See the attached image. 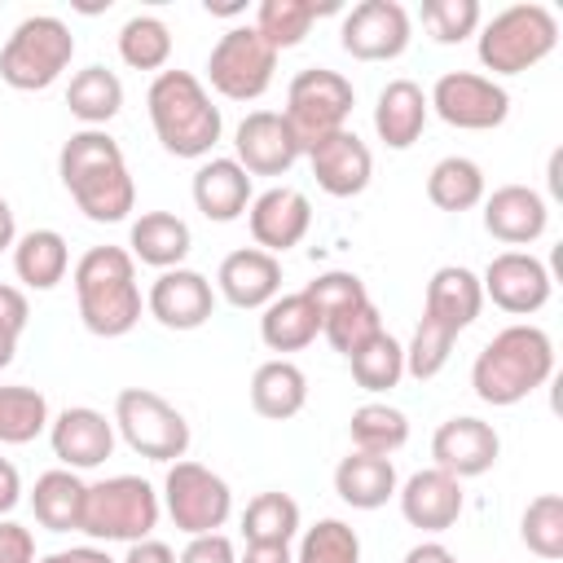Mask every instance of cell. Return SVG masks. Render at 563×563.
Instances as JSON below:
<instances>
[{
    "mask_svg": "<svg viewBox=\"0 0 563 563\" xmlns=\"http://www.w3.org/2000/svg\"><path fill=\"white\" fill-rule=\"evenodd\" d=\"M57 176H62L66 194L75 198V207L92 224H119L136 207L132 172L123 163L119 141L106 128H79V132H70L66 145H62V154H57Z\"/></svg>",
    "mask_w": 563,
    "mask_h": 563,
    "instance_id": "obj_1",
    "label": "cell"
},
{
    "mask_svg": "<svg viewBox=\"0 0 563 563\" xmlns=\"http://www.w3.org/2000/svg\"><path fill=\"white\" fill-rule=\"evenodd\" d=\"M554 374V343L541 325L532 321H519V325H506L497 330L475 365H471V387L484 405L493 409H510L519 400H528L537 387H545Z\"/></svg>",
    "mask_w": 563,
    "mask_h": 563,
    "instance_id": "obj_2",
    "label": "cell"
},
{
    "mask_svg": "<svg viewBox=\"0 0 563 563\" xmlns=\"http://www.w3.org/2000/svg\"><path fill=\"white\" fill-rule=\"evenodd\" d=\"M70 277H75L79 321L88 334L123 339L136 330L145 299L136 286V260L123 246H88Z\"/></svg>",
    "mask_w": 563,
    "mask_h": 563,
    "instance_id": "obj_3",
    "label": "cell"
},
{
    "mask_svg": "<svg viewBox=\"0 0 563 563\" xmlns=\"http://www.w3.org/2000/svg\"><path fill=\"white\" fill-rule=\"evenodd\" d=\"M145 110H150L158 145L176 158H198V163L211 158L224 132L220 106L211 101L207 84L194 70H158L145 92Z\"/></svg>",
    "mask_w": 563,
    "mask_h": 563,
    "instance_id": "obj_4",
    "label": "cell"
},
{
    "mask_svg": "<svg viewBox=\"0 0 563 563\" xmlns=\"http://www.w3.org/2000/svg\"><path fill=\"white\" fill-rule=\"evenodd\" d=\"M554 48H559V18H554V9H545L537 0L493 13L479 26V44H475L479 66L493 75H523L537 62H545Z\"/></svg>",
    "mask_w": 563,
    "mask_h": 563,
    "instance_id": "obj_5",
    "label": "cell"
},
{
    "mask_svg": "<svg viewBox=\"0 0 563 563\" xmlns=\"http://www.w3.org/2000/svg\"><path fill=\"white\" fill-rule=\"evenodd\" d=\"M158 515H163V497L154 493L150 479L141 475H110V479H97L88 484L84 493V519H79V532L92 537V541H145L154 528H158Z\"/></svg>",
    "mask_w": 563,
    "mask_h": 563,
    "instance_id": "obj_6",
    "label": "cell"
},
{
    "mask_svg": "<svg viewBox=\"0 0 563 563\" xmlns=\"http://www.w3.org/2000/svg\"><path fill=\"white\" fill-rule=\"evenodd\" d=\"M70 57H75L70 26L53 13H31L9 31L0 48V79L18 92H44L62 79Z\"/></svg>",
    "mask_w": 563,
    "mask_h": 563,
    "instance_id": "obj_7",
    "label": "cell"
},
{
    "mask_svg": "<svg viewBox=\"0 0 563 563\" xmlns=\"http://www.w3.org/2000/svg\"><path fill=\"white\" fill-rule=\"evenodd\" d=\"M114 431L123 435V444L150 462H180L189 453V422L185 413L150 391V387H123L114 396Z\"/></svg>",
    "mask_w": 563,
    "mask_h": 563,
    "instance_id": "obj_8",
    "label": "cell"
},
{
    "mask_svg": "<svg viewBox=\"0 0 563 563\" xmlns=\"http://www.w3.org/2000/svg\"><path fill=\"white\" fill-rule=\"evenodd\" d=\"M163 510L167 519L185 532V537H202V532H220L233 515V488L224 484V475H216L202 462H172L167 479H163Z\"/></svg>",
    "mask_w": 563,
    "mask_h": 563,
    "instance_id": "obj_9",
    "label": "cell"
},
{
    "mask_svg": "<svg viewBox=\"0 0 563 563\" xmlns=\"http://www.w3.org/2000/svg\"><path fill=\"white\" fill-rule=\"evenodd\" d=\"M352 106H356L352 79H343V75L330 70V66H308V70H299V75L290 79V88H286V110H282V114H286L295 141L308 150L312 141H321V136L347 128Z\"/></svg>",
    "mask_w": 563,
    "mask_h": 563,
    "instance_id": "obj_10",
    "label": "cell"
},
{
    "mask_svg": "<svg viewBox=\"0 0 563 563\" xmlns=\"http://www.w3.org/2000/svg\"><path fill=\"white\" fill-rule=\"evenodd\" d=\"M277 70V53L260 40V31L246 26H229L207 57V84L224 97V101H255L268 92Z\"/></svg>",
    "mask_w": 563,
    "mask_h": 563,
    "instance_id": "obj_11",
    "label": "cell"
},
{
    "mask_svg": "<svg viewBox=\"0 0 563 563\" xmlns=\"http://www.w3.org/2000/svg\"><path fill=\"white\" fill-rule=\"evenodd\" d=\"M431 114L462 132H493L510 114V92L479 70H444L427 92Z\"/></svg>",
    "mask_w": 563,
    "mask_h": 563,
    "instance_id": "obj_12",
    "label": "cell"
},
{
    "mask_svg": "<svg viewBox=\"0 0 563 563\" xmlns=\"http://www.w3.org/2000/svg\"><path fill=\"white\" fill-rule=\"evenodd\" d=\"M413 22L400 0H361L343 13L339 44L356 62H396L409 48Z\"/></svg>",
    "mask_w": 563,
    "mask_h": 563,
    "instance_id": "obj_13",
    "label": "cell"
},
{
    "mask_svg": "<svg viewBox=\"0 0 563 563\" xmlns=\"http://www.w3.org/2000/svg\"><path fill=\"white\" fill-rule=\"evenodd\" d=\"M479 286H484V299H493L501 312L532 317V312H541L550 303L554 277H550V268L537 255H528V251H501V255L488 260Z\"/></svg>",
    "mask_w": 563,
    "mask_h": 563,
    "instance_id": "obj_14",
    "label": "cell"
},
{
    "mask_svg": "<svg viewBox=\"0 0 563 563\" xmlns=\"http://www.w3.org/2000/svg\"><path fill=\"white\" fill-rule=\"evenodd\" d=\"M233 158L246 167V176H286L303 158V145L282 110H251L233 128Z\"/></svg>",
    "mask_w": 563,
    "mask_h": 563,
    "instance_id": "obj_15",
    "label": "cell"
},
{
    "mask_svg": "<svg viewBox=\"0 0 563 563\" xmlns=\"http://www.w3.org/2000/svg\"><path fill=\"white\" fill-rule=\"evenodd\" d=\"M145 312L163 325V330H198L211 321L216 312V286L198 273V268H167L150 282V295H145Z\"/></svg>",
    "mask_w": 563,
    "mask_h": 563,
    "instance_id": "obj_16",
    "label": "cell"
},
{
    "mask_svg": "<svg viewBox=\"0 0 563 563\" xmlns=\"http://www.w3.org/2000/svg\"><path fill=\"white\" fill-rule=\"evenodd\" d=\"M246 224H251V238L260 251L268 255H282L290 246H299L312 229V202L303 189H290V185H273L264 194L251 198L246 207Z\"/></svg>",
    "mask_w": 563,
    "mask_h": 563,
    "instance_id": "obj_17",
    "label": "cell"
},
{
    "mask_svg": "<svg viewBox=\"0 0 563 563\" xmlns=\"http://www.w3.org/2000/svg\"><path fill=\"white\" fill-rule=\"evenodd\" d=\"M303 158L330 198H356V194H365V185L374 176V154L352 128H339V132L312 141L303 150Z\"/></svg>",
    "mask_w": 563,
    "mask_h": 563,
    "instance_id": "obj_18",
    "label": "cell"
},
{
    "mask_svg": "<svg viewBox=\"0 0 563 563\" xmlns=\"http://www.w3.org/2000/svg\"><path fill=\"white\" fill-rule=\"evenodd\" d=\"M48 444L66 471H92L114 453V418L92 405H70L48 422Z\"/></svg>",
    "mask_w": 563,
    "mask_h": 563,
    "instance_id": "obj_19",
    "label": "cell"
},
{
    "mask_svg": "<svg viewBox=\"0 0 563 563\" xmlns=\"http://www.w3.org/2000/svg\"><path fill=\"white\" fill-rule=\"evenodd\" d=\"M497 453H501V435L493 431V422L471 418V413L440 422L435 435H431V457L453 479H475V475L493 471Z\"/></svg>",
    "mask_w": 563,
    "mask_h": 563,
    "instance_id": "obj_20",
    "label": "cell"
},
{
    "mask_svg": "<svg viewBox=\"0 0 563 563\" xmlns=\"http://www.w3.org/2000/svg\"><path fill=\"white\" fill-rule=\"evenodd\" d=\"M400 515L409 528H422V532H449L466 506L462 497V479H453L449 471L440 466H427V471H413L400 488Z\"/></svg>",
    "mask_w": 563,
    "mask_h": 563,
    "instance_id": "obj_21",
    "label": "cell"
},
{
    "mask_svg": "<svg viewBox=\"0 0 563 563\" xmlns=\"http://www.w3.org/2000/svg\"><path fill=\"white\" fill-rule=\"evenodd\" d=\"M216 290L224 295V303L251 312V308H264L282 295V260L260 251V246H238L220 260V273H216Z\"/></svg>",
    "mask_w": 563,
    "mask_h": 563,
    "instance_id": "obj_22",
    "label": "cell"
},
{
    "mask_svg": "<svg viewBox=\"0 0 563 563\" xmlns=\"http://www.w3.org/2000/svg\"><path fill=\"white\" fill-rule=\"evenodd\" d=\"M550 224V202L532 185H497L484 194V229L506 246H532Z\"/></svg>",
    "mask_w": 563,
    "mask_h": 563,
    "instance_id": "obj_23",
    "label": "cell"
},
{
    "mask_svg": "<svg viewBox=\"0 0 563 563\" xmlns=\"http://www.w3.org/2000/svg\"><path fill=\"white\" fill-rule=\"evenodd\" d=\"M189 194H194V207H198L211 224H229V220H238V216L251 207V198H255L246 167H242L238 158H216V154L198 163Z\"/></svg>",
    "mask_w": 563,
    "mask_h": 563,
    "instance_id": "obj_24",
    "label": "cell"
},
{
    "mask_svg": "<svg viewBox=\"0 0 563 563\" xmlns=\"http://www.w3.org/2000/svg\"><path fill=\"white\" fill-rule=\"evenodd\" d=\"M479 308H484V286H479V277H475L471 268L444 264V268L431 273L427 295H422V317H427V321H435V325L462 334V330L479 317Z\"/></svg>",
    "mask_w": 563,
    "mask_h": 563,
    "instance_id": "obj_25",
    "label": "cell"
},
{
    "mask_svg": "<svg viewBox=\"0 0 563 563\" xmlns=\"http://www.w3.org/2000/svg\"><path fill=\"white\" fill-rule=\"evenodd\" d=\"M431 119L427 92L413 79H391L374 101V132L387 150H409Z\"/></svg>",
    "mask_w": 563,
    "mask_h": 563,
    "instance_id": "obj_26",
    "label": "cell"
},
{
    "mask_svg": "<svg viewBox=\"0 0 563 563\" xmlns=\"http://www.w3.org/2000/svg\"><path fill=\"white\" fill-rule=\"evenodd\" d=\"M128 246H132L128 251L132 260L167 273V268H180L185 264V255L194 251V233H189V224L176 211H141L132 220Z\"/></svg>",
    "mask_w": 563,
    "mask_h": 563,
    "instance_id": "obj_27",
    "label": "cell"
},
{
    "mask_svg": "<svg viewBox=\"0 0 563 563\" xmlns=\"http://www.w3.org/2000/svg\"><path fill=\"white\" fill-rule=\"evenodd\" d=\"M400 479H396V466L391 457H374V453H347L339 466H334V493L352 506V510H378L396 497Z\"/></svg>",
    "mask_w": 563,
    "mask_h": 563,
    "instance_id": "obj_28",
    "label": "cell"
},
{
    "mask_svg": "<svg viewBox=\"0 0 563 563\" xmlns=\"http://www.w3.org/2000/svg\"><path fill=\"white\" fill-rule=\"evenodd\" d=\"M308 405V378L295 361L273 356L251 374V409L268 422H286Z\"/></svg>",
    "mask_w": 563,
    "mask_h": 563,
    "instance_id": "obj_29",
    "label": "cell"
},
{
    "mask_svg": "<svg viewBox=\"0 0 563 563\" xmlns=\"http://www.w3.org/2000/svg\"><path fill=\"white\" fill-rule=\"evenodd\" d=\"M321 334V317L303 290L277 295L273 303L260 308V339L268 352H303Z\"/></svg>",
    "mask_w": 563,
    "mask_h": 563,
    "instance_id": "obj_30",
    "label": "cell"
},
{
    "mask_svg": "<svg viewBox=\"0 0 563 563\" xmlns=\"http://www.w3.org/2000/svg\"><path fill=\"white\" fill-rule=\"evenodd\" d=\"M13 273L26 290H53L70 273V246L57 229H31L13 242Z\"/></svg>",
    "mask_w": 563,
    "mask_h": 563,
    "instance_id": "obj_31",
    "label": "cell"
},
{
    "mask_svg": "<svg viewBox=\"0 0 563 563\" xmlns=\"http://www.w3.org/2000/svg\"><path fill=\"white\" fill-rule=\"evenodd\" d=\"M84 493L88 484L79 479V471H44L31 488V510L40 519V528L48 532H79V519H84Z\"/></svg>",
    "mask_w": 563,
    "mask_h": 563,
    "instance_id": "obj_32",
    "label": "cell"
},
{
    "mask_svg": "<svg viewBox=\"0 0 563 563\" xmlns=\"http://www.w3.org/2000/svg\"><path fill=\"white\" fill-rule=\"evenodd\" d=\"M66 106L84 128H106L123 110V79L106 66H84L70 75Z\"/></svg>",
    "mask_w": 563,
    "mask_h": 563,
    "instance_id": "obj_33",
    "label": "cell"
},
{
    "mask_svg": "<svg viewBox=\"0 0 563 563\" xmlns=\"http://www.w3.org/2000/svg\"><path fill=\"white\" fill-rule=\"evenodd\" d=\"M334 9H339V4H312V0H260L251 26L260 31V40H264L273 53H282V48L303 44L308 31H312V22H317L321 13H334Z\"/></svg>",
    "mask_w": 563,
    "mask_h": 563,
    "instance_id": "obj_34",
    "label": "cell"
},
{
    "mask_svg": "<svg viewBox=\"0 0 563 563\" xmlns=\"http://www.w3.org/2000/svg\"><path fill=\"white\" fill-rule=\"evenodd\" d=\"M484 194H488L484 167L466 154H449L427 172V198L440 211H471V207L484 202Z\"/></svg>",
    "mask_w": 563,
    "mask_h": 563,
    "instance_id": "obj_35",
    "label": "cell"
},
{
    "mask_svg": "<svg viewBox=\"0 0 563 563\" xmlns=\"http://www.w3.org/2000/svg\"><path fill=\"white\" fill-rule=\"evenodd\" d=\"M242 537L246 545H290L299 537V501L290 493H255L242 510Z\"/></svg>",
    "mask_w": 563,
    "mask_h": 563,
    "instance_id": "obj_36",
    "label": "cell"
},
{
    "mask_svg": "<svg viewBox=\"0 0 563 563\" xmlns=\"http://www.w3.org/2000/svg\"><path fill=\"white\" fill-rule=\"evenodd\" d=\"M347 435L356 453H374V457H391L396 449H405L409 440V418L383 400H369L361 409H352L347 418Z\"/></svg>",
    "mask_w": 563,
    "mask_h": 563,
    "instance_id": "obj_37",
    "label": "cell"
},
{
    "mask_svg": "<svg viewBox=\"0 0 563 563\" xmlns=\"http://www.w3.org/2000/svg\"><path fill=\"white\" fill-rule=\"evenodd\" d=\"M119 57L132 70H167L172 62V26L154 13H132L119 26Z\"/></svg>",
    "mask_w": 563,
    "mask_h": 563,
    "instance_id": "obj_38",
    "label": "cell"
},
{
    "mask_svg": "<svg viewBox=\"0 0 563 563\" xmlns=\"http://www.w3.org/2000/svg\"><path fill=\"white\" fill-rule=\"evenodd\" d=\"M53 422L44 391L26 387V383H9L0 387V444H31L35 435H44Z\"/></svg>",
    "mask_w": 563,
    "mask_h": 563,
    "instance_id": "obj_39",
    "label": "cell"
},
{
    "mask_svg": "<svg viewBox=\"0 0 563 563\" xmlns=\"http://www.w3.org/2000/svg\"><path fill=\"white\" fill-rule=\"evenodd\" d=\"M347 365H352L356 387H365V391H391L405 378V343L391 339L387 330H378L369 343H361L347 356Z\"/></svg>",
    "mask_w": 563,
    "mask_h": 563,
    "instance_id": "obj_40",
    "label": "cell"
},
{
    "mask_svg": "<svg viewBox=\"0 0 563 563\" xmlns=\"http://www.w3.org/2000/svg\"><path fill=\"white\" fill-rule=\"evenodd\" d=\"M519 537H523V545H528L537 559H545V563L563 559V497H559V493L532 497V501L523 506Z\"/></svg>",
    "mask_w": 563,
    "mask_h": 563,
    "instance_id": "obj_41",
    "label": "cell"
},
{
    "mask_svg": "<svg viewBox=\"0 0 563 563\" xmlns=\"http://www.w3.org/2000/svg\"><path fill=\"white\" fill-rule=\"evenodd\" d=\"M295 563H361V537L343 519H317L299 532Z\"/></svg>",
    "mask_w": 563,
    "mask_h": 563,
    "instance_id": "obj_42",
    "label": "cell"
},
{
    "mask_svg": "<svg viewBox=\"0 0 563 563\" xmlns=\"http://www.w3.org/2000/svg\"><path fill=\"white\" fill-rule=\"evenodd\" d=\"M453 343H457V334H453V330H444V325H435V321H427V317H422V321L413 325V339L405 343V374H409V378H418V383L435 378V374L449 365Z\"/></svg>",
    "mask_w": 563,
    "mask_h": 563,
    "instance_id": "obj_43",
    "label": "cell"
},
{
    "mask_svg": "<svg viewBox=\"0 0 563 563\" xmlns=\"http://www.w3.org/2000/svg\"><path fill=\"white\" fill-rule=\"evenodd\" d=\"M479 0H422V26L435 44H462L479 31Z\"/></svg>",
    "mask_w": 563,
    "mask_h": 563,
    "instance_id": "obj_44",
    "label": "cell"
},
{
    "mask_svg": "<svg viewBox=\"0 0 563 563\" xmlns=\"http://www.w3.org/2000/svg\"><path fill=\"white\" fill-rule=\"evenodd\" d=\"M303 295L312 299V308H317V317H321V321H330V317L347 312L352 303L369 299L365 282H361L356 273H347V268H330V273H317V277L303 286Z\"/></svg>",
    "mask_w": 563,
    "mask_h": 563,
    "instance_id": "obj_45",
    "label": "cell"
},
{
    "mask_svg": "<svg viewBox=\"0 0 563 563\" xmlns=\"http://www.w3.org/2000/svg\"><path fill=\"white\" fill-rule=\"evenodd\" d=\"M378 330H383V317H378L374 299H361V303H352L347 312H339V317L321 321V334H325V339H330V347H334V352H343V356H352V352H356L361 343H369Z\"/></svg>",
    "mask_w": 563,
    "mask_h": 563,
    "instance_id": "obj_46",
    "label": "cell"
},
{
    "mask_svg": "<svg viewBox=\"0 0 563 563\" xmlns=\"http://www.w3.org/2000/svg\"><path fill=\"white\" fill-rule=\"evenodd\" d=\"M176 563H238V550L224 532H202V537H189V545L176 554Z\"/></svg>",
    "mask_w": 563,
    "mask_h": 563,
    "instance_id": "obj_47",
    "label": "cell"
},
{
    "mask_svg": "<svg viewBox=\"0 0 563 563\" xmlns=\"http://www.w3.org/2000/svg\"><path fill=\"white\" fill-rule=\"evenodd\" d=\"M0 563H35V537L31 528L0 519Z\"/></svg>",
    "mask_w": 563,
    "mask_h": 563,
    "instance_id": "obj_48",
    "label": "cell"
},
{
    "mask_svg": "<svg viewBox=\"0 0 563 563\" xmlns=\"http://www.w3.org/2000/svg\"><path fill=\"white\" fill-rule=\"evenodd\" d=\"M26 321H31V303H26V295H22L18 286H4V282H0V330H9V334L22 339Z\"/></svg>",
    "mask_w": 563,
    "mask_h": 563,
    "instance_id": "obj_49",
    "label": "cell"
},
{
    "mask_svg": "<svg viewBox=\"0 0 563 563\" xmlns=\"http://www.w3.org/2000/svg\"><path fill=\"white\" fill-rule=\"evenodd\" d=\"M119 563H176V550H172L167 541L145 537V541H132V545H128V554H123Z\"/></svg>",
    "mask_w": 563,
    "mask_h": 563,
    "instance_id": "obj_50",
    "label": "cell"
},
{
    "mask_svg": "<svg viewBox=\"0 0 563 563\" xmlns=\"http://www.w3.org/2000/svg\"><path fill=\"white\" fill-rule=\"evenodd\" d=\"M22 501V475L9 457H0V519H9V510Z\"/></svg>",
    "mask_w": 563,
    "mask_h": 563,
    "instance_id": "obj_51",
    "label": "cell"
},
{
    "mask_svg": "<svg viewBox=\"0 0 563 563\" xmlns=\"http://www.w3.org/2000/svg\"><path fill=\"white\" fill-rule=\"evenodd\" d=\"M35 563H119V559H110L101 545H75V550L44 554V559H35Z\"/></svg>",
    "mask_w": 563,
    "mask_h": 563,
    "instance_id": "obj_52",
    "label": "cell"
},
{
    "mask_svg": "<svg viewBox=\"0 0 563 563\" xmlns=\"http://www.w3.org/2000/svg\"><path fill=\"white\" fill-rule=\"evenodd\" d=\"M400 563H457V554L444 541H418Z\"/></svg>",
    "mask_w": 563,
    "mask_h": 563,
    "instance_id": "obj_53",
    "label": "cell"
},
{
    "mask_svg": "<svg viewBox=\"0 0 563 563\" xmlns=\"http://www.w3.org/2000/svg\"><path fill=\"white\" fill-rule=\"evenodd\" d=\"M238 563H295L290 545H246L238 554Z\"/></svg>",
    "mask_w": 563,
    "mask_h": 563,
    "instance_id": "obj_54",
    "label": "cell"
},
{
    "mask_svg": "<svg viewBox=\"0 0 563 563\" xmlns=\"http://www.w3.org/2000/svg\"><path fill=\"white\" fill-rule=\"evenodd\" d=\"M18 242V220H13V207H9V198L0 194V251H9Z\"/></svg>",
    "mask_w": 563,
    "mask_h": 563,
    "instance_id": "obj_55",
    "label": "cell"
},
{
    "mask_svg": "<svg viewBox=\"0 0 563 563\" xmlns=\"http://www.w3.org/2000/svg\"><path fill=\"white\" fill-rule=\"evenodd\" d=\"M13 356H18V334L0 330V369H4V365H13Z\"/></svg>",
    "mask_w": 563,
    "mask_h": 563,
    "instance_id": "obj_56",
    "label": "cell"
}]
</instances>
